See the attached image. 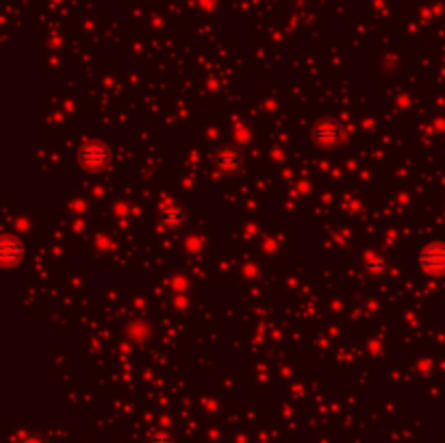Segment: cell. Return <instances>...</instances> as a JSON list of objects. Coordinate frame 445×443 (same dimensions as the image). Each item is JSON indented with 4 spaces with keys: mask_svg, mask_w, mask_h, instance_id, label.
Segmentation results:
<instances>
[{
    "mask_svg": "<svg viewBox=\"0 0 445 443\" xmlns=\"http://www.w3.org/2000/svg\"><path fill=\"white\" fill-rule=\"evenodd\" d=\"M313 137L322 146H335V144H339V139L343 137V131H341V126L337 122L324 120V122H320L318 126H315Z\"/></svg>",
    "mask_w": 445,
    "mask_h": 443,
    "instance_id": "obj_3",
    "label": "cell"
},
{
    "mask_svg": "<svg viewBox=\"0 0 445 443\" xmlns=\"http://www.w3.org/2000/svg\"><path fill=\"white\" fill-rule=\"evenodd\" d=\"M24 256V244L16 235H7L3 239V263L5 265H18Z\"/></svg>",
    "mask_w": 445,
    "mask_h": 443,
    "instance_id": "obj_4",
    "label": "cell"
},
{
    "mask_svg": "<svg viewBox=\"0 0 445 443\" xmlns=\"http://www.w3.org/2000/svg\"><path fill=\"white\" fill-rule=\"evenodd\" d=\"M365 267L371 271V274H380V271H384V261L382 259H367L365 261Z\"/></svg>",
    "mask_w": 445,
    "mask_h": 443,
    "instance_id": "obj_7",
    "label": "cell"
},
{
    "mask_svg": "<svg viewBox=\"0 0 445 443\" xmlns=\"http://www.w3.org/2000/svg\"><path fill=\"white\" fill-rule=\"evenodd\" d=\"M161 218L167 226H183L185 220H187V213H185V209L178 205H169L161 211Z\"/></svg>",
    "mask_w": 445,
    "mask_h": 443,
    "instance_id": "obj_6",
    "label": "cell"
},
{
    "mask_svg": "<svg viewBox=\"0 0 445 443\" xmlns=\"http://www.w3.org/2000/svg\"><path fill=\"white\" fill-rule=\"evenodd\" d=\"M79 161H81L83 167L92 169V172H98L100 167L107 165V161H109V150H107L105 146H100V144H90V146L81 148Z\"/></svg>",
    "mask_w": 445,
    "mask_h": 443,
    "instance_id": "obj_2",
    "label": "cell"
},
{
    "mask_svg": "<svg viewBox=\"0 0 445 443\" xmlns=\"http://www.w3.org/2000/svg\"><path fill=\"white\" fill-rule=\"evenodd\" d=\"M215 165H218L222 172H235V169L241 165V154L237 150H220L218 156H215Z\"/></svg>",
    "mask_w": 445,
    "mask_h": 443,
    "instance_id": "obj_5",
    "label": "cell"
},
{
    "mask_svg": "<svg viewBox=\"0 0 445 443\" xmlns=\"http://www.w3.org/2000/svg\"><path fill=\"white\" fill-rule=\"evenodd\" d=\"M420 265L430 276H445V244L433 241L424 246L420 252Z\"/></svg>",
    "mask_w": 445,
    "mask_h": 443,
    "instance_id": "obj_1",
    "label": "cell"
}]
</instances>
